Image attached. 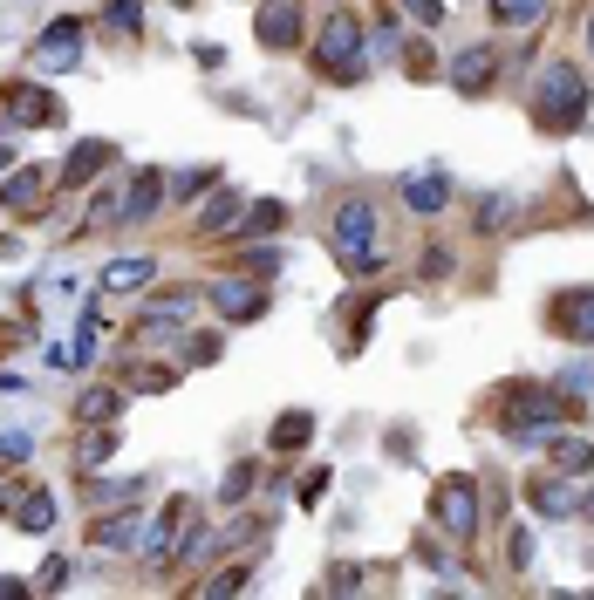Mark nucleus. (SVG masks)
I'll list each match as a JSON object with an SVG mask.
<instances>
[{
    "label": "nucleus",
    "mask_w": 594,
    "mask_h": 600,
    "mask_svg": "<svg viewBox=\"0 0 594 600\" xmlns=\"http://www.w3.org/2000/svg\"><path fill=\"white\" fill-rule=\"evenodd\" d=\"M588 103H594V89L581 75V62H540L526 116H533L540 137H574V130H588Z\"/></svg>",
    "instance_id": "1"
},
{
    "label": "nucleus",
    "mask_w": 594,
    "mask_h": 600,
    "mask_svg": "<svg viewBox=\"0 0 594 600\" xmlns=\"http://www.w3.org/2000/svg\"><path fill=\"white\" fill-rule=\"evenodd\" d=\"M492 416H499V430H506L519 450H533L540 437H554L560 423L574 416V396H560L554 382H506L499 403H492Z\"/></svg>",
    "instance_id": "2"
},
{
    "label": "nucleus",
    "mask_w": 594,
    "mask_h": 600,
    "mask_svg": "<svg viewBox=\"0 0 594 600\" xmlns=\"http://www.w3.org/2000/svg\"><path fill=\"white\" fill-rule=\"evenodd\" d=\"M328 253L342 260V273H356V280L383 266V212H376L369 191H349V198L335 205V219H328Z\"/></svg>",
    "instance_id": "3"
},
{
    "label": "nucleus",
    "mask_w": 594,
    "mask_h": 600,
    "mask_svg": "<svg viewBox=\"0 0 594 600\" xmlns=\"http://www.w3.org/2000/svg\"><path fill=\"white\" fill-rule=\"evenodd\" d=\"M315 75H328V82H342V89H356L362 75V21L356 7H335L328 21H321V41H315Z\"/></svg>",
    "instance_id": "4"
},
{
    "label": "nucleus",
    "mask_w": 594,
    "mask_h": 600,
    "mask_svg": "<svg viewBox=\"0 0 594 600\" xmlns=\"http://www.w3.org/2000/svg\"><path fill=\"white\" fill-rule=\"evenodd\" d=\"M431 519L451 539H478V478L472 471H444L431 485Z\"/></svg>",
    "instance_id": "5"
},
{
    "label": "nucleus",
    "mask_w": 594,
    "mask_h": 600,
    "mask_svg": "<svg viewBox=\"0 0 594 600\" xmlns=\"http://www.w3.org/2000/svg\"><path fill=\"white\" fill-rule=\"evenodd\" d=\"M205 300H212V314L219 321H260L267 307H274V294H267V280L260 273H212V287H205Z\"/></svg>",
    "instance_id": "6"
},
{
    "label": "nucleus",
    "mask_w": 594,
    "mask_h": 600,
    "mask_svg": "<svg viewBox=\"0 0 594 600\" xmlns=\"http://www.w3.org/2000/svg\"><path fill=\"white\" fill-rule=\"evenodd\" d=\"M0 123H14V130H55V123H69V110L41 82H7L0 89Z\"/></svg>",
    "instance_id": "7"
},
{
    "label": "nucleus",
    "mask_w": 594,
    "mask_h": 600,
    "mask_svg": "<svg viewBox=\"0 0 594 600\" xmlns=\"http://www.w3.org/2000/svg\"><path fill=\"white\" fill-rule=\"evenodd\" d=\"M547 328L574 348H594V287H560L547 300Z\"/></svg>",
    "instance_id": "8"
},
{
    "label": "nucleus",
    "mask_w": 594,
    "mask_h": 600,
    "mask_svg": "<svg viewBox=\"0 0 594 600\" xmlns=\"http://www.w3.org/2000/svg\"><path fill=\"white\" fill-rule=\"evenodd\" d=\"M35 62H41V75H69V69H82V21H76V14H62V21H48V28H41Z\"/></svg>",
    "instance_id": "9"
},
{
    "label": "nucleus",
    "mask_w": 594,
    "mask_h": 600,
    "mask_svg": "<svg viewBox=\"0 0 594 600\" xmlns=\"http://www.w3.org/2000/svg\"><path fill=\"white\" fill-rule=\"evenodd\" d=\"M451 89H458V96H465V103H478V96H485V89H492V82H499V48H485V41H472V48H465V55H451Z\"/></svg>",
    "instance_id": "10"
},
{
    "label": "nucleus",
    "mask_w": 594,
    "mask_h": 600,
    "mask_svg": "<svg viewBox=\"0 0 594 600\" xmlns=\"http://www.w3.org/2000/svg\"><path fill=\"white\" fill-rule=\"evenodd\" d=\"M253 35H260V48H274V55H287V48H301V35H308V21H301V7H294V0H267V7L253 14Z\"/></svg>",
    "instance_id": "11"
},
{
    "label": "nucleus",
    "mask_w": 594,
    "mask_h": 600,
    "mask_svg": "<svg viewBox=\"0 0 594 600\" xmlns=\"http://www.w3.org/2000/svg\"><path fill=\"white\" fill-rule=\"evenodd\" d=\"M110 164H117V144H110V137H82V144L62 157V185H96Z\"/></svg>",
    "instance_id": "12"
},
{
    "label": "nucleus",
    "mask_w": 594,
    "mask_h": 600,
    "mask_svg": "<svg viewBox=\"0 0 594 600\" xmlns=\"http://www.w3.org/2000/svg\"><path fill=\"white\" fill-rule=\"evenodd\" d=\"M526 505H533L540 519H574V512H581V498L567 491V478H560V471H547V478H526Z\"/></svg>",
    "instance_id": "13"
},
{
    "label": "nucleus",
    "mask_w": 594,
    "mask_h": 600,
    "mask_svg": "<svg viewBox=\"0 0 594 600\" xmlns=\"http://www.w3.org/2000/svg\"><path fill=\"white\" fill-rule=\"evenodd\" d=\"M547 464H554L560 478H588V471H594V437H581V430L547 437Z\"/></svg>",
    "instance_id": "14"
},
{
    "label": "nucleus",
    "mask_w": 594,
    "mask_h": 600,
    "mask_svg": "<svg viewBox=\"0 0 594 600\" xmlns=\"http://www.w3.org/2000/svg\"><path fill=\"white\" fill-rule=\"evenodd\" d=\"M185 314H192V294L151 300V307H144V321H137V335H144V341H171L178 328H185Z\"/></svg>",
    "instance_id": "15"
},
{
    "label": "nucleus",
    "mask_w": 594,
    "mask_h": 600,
    "mask_svg": "<svg viewBox=\"0 0 594 600\" xmlns=\"http://www.w3.org/2000/svg\"><path fill=\"white\" fill-rule=\"evenodd\" d=\"M158 205H164V178H158V171H137L130 191H123V225H151Z\"/></svg>",
    "instance_id": "16"
},
{
    "label": "nucleus",
    "mask_w": 594,
    "mask_h": 600,
    "mask_svg": "<svg viewBox=\"0 0 594 600\" xmlns=\"http://www.w3.org/2000/svg\"><path fill=\"white\" fill-rule=\"evenodd\" d=\"M41 191H48V164H14V178H0V205L28 212V205H41Z\"/></svg>",
    "instance_id": "17"
},
{
    "label": "nucleus",
    "mask_w": 594,
    "mask_h": 600,
    "mask_svg": "<svg viewBox=\"0 0 594 600\" xmlns=\"http://www.w3.org/2000/svg\"><path fill=\"white\" fill-rule=\"evenodd\" d=\"M403 198H410V212H437V205L451 198V178H444V164H424V171H410V178H403Z\"/></svg>",
    "instance_id": "18"
},
{
    "label": "nucleus",
    "mask_w": 594,
    "mask_h": 600,
    "mask_svg": "<svg viewBox=\"0 0 594 600\" xmlns=\"http://www.w3.org/2000/svg\"><path fill=\"white\" fill-rule=\"evenodd\" d=\"M308 437H315V410H280L274 430H267V450L294 457V450H308Z\"/></svg>",
    "instance_id": "19"
},
{
    "label": "nucleus",
    "mask_w": 594,
    "mask_h": 600,
    "mask_svg": "<svg viewBox=\"0 0 594 600\" xmlns=\"http://www.w3.org/2000/svg\"><path fill=\"white\" fill-rule=\"evenodd\" d=\"M280 225H287V205H280V198H253V205L239 212L233 239H267V232H280Z\"/></svg>",
    "instance_id": "20"
},
{
    "label": "nucleus",
    "mask_w": 594,
    "mask_h": 600,
    "mask_svg": "<svg viewBox=\"0 0 594 600\" xmlns=\"http://www.w3.org/2000/svg\"><path fill=\"white\" fill-rule=\"evenodd\" d=\"M239 212H246V198H233V191H219V198H205V205H198V232H219V239H233Z\"/></svg>",
    "instance_id": "21"
},
{
    "label": "nucleus",
    "mask_w": 594,
    "mask_h": 600,
    "mask_svg": "<svg viewBox=\"0 0 594 600\" xmlns=\"http://www.w3.org/2000/svg\"><path fill=\"white\" fill-rule=\"evenodd\" d=\"M144 280H158V260H110L103 266V294H137Z\"/></svg>",
    "instance_id": "22"
},
{
    "label": "nucleus",
    "mask_w": 594,
    "mask_h": 600,
    "mask_svg": "<svg viewBox=\"0 0 594 600\" xmlns=\"http://www.w3.org/2000/svg\"><path fill=\"white\" fill-rule=\"evenodd\" d=\"M7 519L21 525V532H48V525H55V491H21V505H14V512H7Z\"/></svg>",
    "instance_id": "23"
},
{
    "label": "nucleus",
    "mask_w": 594,
    "mask_h": 600,
    "mask_svg": "<svg viewBox=\"0 0 594 600\" xmlns=\"http://www.w3.org/2000/svg\"><path fill=\"white\" fill-rule=\"evenodd\" d=\"M178 369H185V362H164V369L137 362V369H123V382H130V396H164V389L178 382Z\"/></svg>",
    "instance_id": "24"
},
{
    "label": "nucleus",
    "mask_w": 594,
    "mask_h": 600,
    "mask_svg": "<svg viewBox=\"0 0 594 600\" xmlns=\"http://www.w3.org/2000/svg\"><path fill=\"white\" fill-rule=\"evenodd\" d=\"M130 539H144L130 512H123V519H96V532H89V553H117V546H130Z\"/></svg>",
    "instance_id": "25"
},
{
    "label": "nucleus",
    "mask_w": 594,
    "mask_h": 600,
    "mask_svg": "<svg viewBox=\"0 0 594 600\" xmlns=\"http://www.w3.org/2000/svg\"><path fill=\"white\" fill-rule=\"evenodd\" d=\"M492 21L499 28H540L547 21V0H492Z\"/></svg>",
    "instance_id": "26"
},
{
    "label": "nucleus",
    "mask_w": 594,
    "mask_h": 600,
    "mask_svg": "<svg viewBox=\"0 0 594 600\" xmlns=\"http://www.w3.org/2000/svg\"><path fill=\"white\" fill-rule=\"evenodd\" d=\"M117 423H103V430H89V437H82V450H76V464L82 471H96V464H110V457H117Z\"/></svg>",
    "instance_id": "27"
},
{
    "label": "nucleus",
    "mask_w": 594,
    "mask_h": 600,
    "mask_svg": "<svg viewBox=\"0 0 594 600\" xmlns=\"http://www.w3.org/2000/svg\"><path fill=\"white\" fill-rule=\"evenodd\" d=\"M123 396H130V389H89V396L76 403V416H82V423H117Z\"/></svg>",
    "instance_id": "28"
},
{
    "label": "nucleus",
    "mask_w": 594,
    "mask_h": 600,
    "mask_svg": "<svg viewBox=\"0 0 594 600\" xmlns=\"http://www.w3.org/2000/svg\"><path fill=\"white\" fill-rule=\"evenodd\" d=\"M110 225H123V198H117V185H103L96 198H89V232H110Z\"/></svg>",
    "instance_id": "29"
},
{
    "label": "nucleus",
    "mask_w": 594,
    "mask_h": 600,
    "mask_svg": "<svg viewBox=\"0 0 594 600\" xmlns=\"http://www.w3.org/2000/svg\"><path fill=\"white\" fill-rule=\"evenodd\" d=\"M253 478H260V464H253V457H239L233 471H226V485H219V505H239V498L253 491Z\"/></svg>",
    "instance_id": "30"
},
{
    "label": "nucleus",
    "mask_w": 594,
    "mask_h": 600,
    "mask_svg": "<svg viewBox=\"0 0 594 600\" xmlns=\"http://www.w3.org/2000/svg\"><path fill=\"white\" fill-rule=\"evenodd\" d=\"M137 491H144L137 478H110V485H96V491H89V505H96V512H103V505H130Z\"/></svg>",
    "instance_id": "31"
},
{
    "label": "nucleus",
    "mask_w": 594,
    "mask_h": 600,
    "mask_svg": "<svg viewBox=\"0 0 594 600\" xmlns=\"http://www.w3.org/2000/svg\"><path fill=\"white\" fill-rule=\"evenodd\" d=\"M219 355H226V341H219V335H192V341H185V369H198V362H219Z\"/></svg>",
    "instance_id": "32"
},
{
    "label": "nucleus",
    "mask_w": 594,
    "mask_h": 600,
    "mask_svg": "<svg viewBox=\"0 0 594 600\" xmlns=\"http://www.w3.org/2000/svg\"><path fill=\"white\" fill-rule=\"evenodd\" d=\"M328 485H335V471H328V464H321V471H301V505H321V498H328Z\"/></svg>",
    "instance_id": "33"
},
{
    "label": "nucleus",
    "mask_w": 594,
    "mask_h": 600,
    "mask_svg": "<svg viewBox=\"0 0 594 600\" xmlns=\"http://www.w3.org/2000/svg\"><path fill=\"white\" fill-rule=\"evenodd\" d=\"M28 450H35L28 430H0V464H28Z\"/></svg>",
    "instance_id": "34"
},
{
    "label": "nucleus",
    "mask_w": 594,
    "mask_h": 600,
    "mask_svg": "<svg viewBox=\"0 0 594 600\" xmlns=\"http://www.w3.org/2000/svg\"><path fill=\"white\" fill-rule=\"evenodd\" d=\"M403 62H410V82H431V75H437V55L424 48V41H410V48H403Z\"/></svg>",
    "instance_id": "35"
},
{
    "label": "nucleus",
    "mask_w": 594,
    "mask_h": 600,
    "mask_svg": "<svg viewBox=\"0 0 594 600\" xmlns=\"http://www.w3.org/2000/svg\"><path fill=\"white\" fill-rule=\"evenodd\" d=\"M396 7H403L410 21H424V28H437V21H444V0H396Z\"/></svg>",
    "instance_id": "36"
},
{
    "label": "nucleus",
    "mask_w": 594,
    "mask_h": 600,
    "mask_svg": "<svg viewBox=\"0 0 594 600\" xmlns=\"http://www.w3.org/2000/svg\"><path fill=\"white\" fill-rule=\"evenodd\" d=\"M137 7H144V0H117V7H110V28H117V35H137Z\"/></svg>",
    "instance_id": "37"
},
{
    "label": "nucleus",
    "mask_w": 594,
    "mask_h": 600,
    "mask_svg": "<svg viewBox=\"0 0 594 600\" xmlns=\"http://www.w3.org/2000/svg\"><path fill=\"white\" fill-rule=\"evenodd\" d=\"M506 560H513V566H533V532H526V525L506 539Z\"/></svg>",
    "instance_id": "38"
},
{
    "label": "nucleus",
    "mask_w": 594,
    "mask_h": 600,
    "mask_svg": "<svg viewBox=\"0 0 594 600\" xmlns=\"http://www.w3.org/2000/svg\"><path fill=\"white\" fill-rule=\"evenodd\" d=\"M192 62H198V69H226V48H219V41H198Z\"/></svg>",
    "instance_id": "39"
},
{
    "label": "nucleus",
    "mask_w": 594,
    "mask_h": 600,
    "mask_svg": "<svg viewBox=\"0 0 594 600\" xmlns=\"http://www.w3.org/2000/svg\"><path fill=\"white\" fill-rule=\"evenodd\" d=\"M239 587H246V566H233V573H219V580H212L205 594H239Z\"/></svg>",
    "instance_id": "40"
},
{
    "label": "nucleus",
    "mask_w": 594,
    "mask_h": 600,
    "mask_svg": "<svg viewBox=\"0 0 594 600\" xmlns=\"http://www.w3.org/2000/svg\"><path fill=\"white\" fill-rule=\"evenodd\" d=\"M62 580H69V566H62V560H48V566L35 573V587H62Z\"/></svg>",
    "instance_id": "41"
},
{
    "label": "nucleus",
    "mask_w": 594,
    "mask_h": 600,
    "mask_svg": "<svg viewBox=\"0 0 594 600\" xmlns=\"http://www.w3.org/2000/svg\"><path fill=\"white\" fill-rule=\"evenodd\" d=\"M28 594V580H0V600H21Z\"/></svg>",
    "instance_id": "42"
},
{
    "label": "nucleus",
    "mask_w": 594,
    "mask_h": 600,
    "mask_svg": "<svg viewBox=\"0 0 594 600\" xmlns=\"http://www.w3.org/2000/svg\"><path fill=\"white\" fill-rule=\"evenodd\" d=\"M7 164H14V150H7V144H0V178H7Z\"/></svg>",
    "instance_id": "43"
},
{
    "label": "nucleus",
    "mask_w": 594,
    "mask_h": 600,
    "mask_svg": "<svg viewBox=\"0 0 594 600\" xmlns=\"http://www.w3.org/2000/svg\"><path fill=\"white\" fill-rule=\"evenodd\" d=\"M581 512H588V519H594V491H581Z\"/></svg>",
    "instance_id": "44"
},
{
    "label": "nucleus",
    "mask_w": 594,
    "mask_h": 600,
    "mask_svg": "<svg viewBox=\"0 0 594 600\" xmlns=\"http://www.w3.org/2000/svg\"><path fill=\"white\" fill-rule=\"evenodd\" d=\"M588 55H594V7H588Z\"/></svg>",
    "instance_id": "45"
},
{
    "label": "nucleus",
    "mask_w": 594,
    "mask_h": 600,
    "mask_svg": "<svg viewBox=\"0 0 594 600\" xmlns=\"http://www.w3.org/2000/svg\"><path fill=\"white\" fill-rule=\"evenodd\" d=\"M178 7H192V0H178Z\"/></svg>",
    "instance_id": "46"
}]
</instances>
